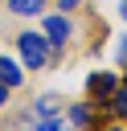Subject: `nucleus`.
Listing matches in <instances>:
<instances>
[{
  "mask_svg": "<svg viewBox=\"0 0 127 131\" xmlns=\"http://www.w3.org/2000/svg\"><path fill=\"white\" fill-rule=\"evenodd\" d=\"M16 45H20V61H25L29 70H41V66L49 61V37H45V33H20Z\"/></svg>",
  "mask_w": 127,
  "mask_h": 131,
  "instance_id": "1",
  "label": "nucleus"
},
{
  "mask_svg": "<svg viewBox=\"0 0 127 131\" xmlns=\"http://www.w3.org/2000/svg\"><path fill=\"white\" fill-rule=\"evenodd\" d=\"M111 90H115V78H111V74H90V82H86V94H90V106L107 102V98H111Z\"/></svg>",
  "mask_w": 127,
  "mask_h": 131,
  "instance_id": "2",
  "label": "nucleus"
},
{
  "mask_svg": "<svg viewBox=\"0 0 127 131\" xmlns=\"http://www.w3.org/2000/svg\"><path fill=\"white\" fill-rule=\"evenodd\" d=\"M66 123H74V127H94V123H98V111H90V102H74V106L66 111Z\"/></svg>",
  "mask_w": 127,
  "mask_h": 131,
  "instance_id": "3",
  "label": "nucleus"
},
{
  "mask_svg": "<svg viewBox=\"0 0 127 131\" xmlns=\"http://www.w3.org/2000/svg\"><path fill=\"white\" fill-rule=\"evenodd\" d=\"M45 37L61 49V45L70 41V20H66V16H49V20H45Z\"/></svg>",
  "mask_w": 127,
  "mask_h": 131,
  "instance_id": "4",
  "label": "nucleus"
},
{
  "mask_svg": "<svg viewBox=\"0 0 127 131\" xmlns=\"http://www.w3.org/2000/svg\"><path fill=\"white\" fill-rule=\"evenodd\" d=\"M107 106H111V115H115V119H127V86H115V90H111V98H107Z\"/></svg>",
  "mask_w": 127,
  "mask_h": 131,
  "instance_id": "5",
  "label": "nucleus"
},
{
  "mask_svg": "<svg viewBox=\"0 0 127 131\" xmlns=\"http://www.w3.org/2000/svg\"><path fill=\"white\" fill-rule=\"evenodd\" d=\"M0 82L4 86H20V66L8 61V57H0Z\"/></svg>",
  "mask_w": 127,
  "mask_h": 131,
  "instance_id": "6",
  "label": "nucleus"
},
{
  "mask_svg": "<svg viewBox=\"0 0 127 131\" xmlns=\"http://www.w3.org/2000/svg\"><path fill=\"white\" fill-rule=\"evenodd\" d=\"M8 8H12L16 16H37V12L45 8V0H8Z\"/></svg>",
  "mask_w": 127,
  "mask_h": 131,
  "instance_id": "7",
  "label": "nucleus"
},
{
  "mask_svg": "<svg viewBox=\"0 0 127 131\" xmlns=\"http://www.w3.org/2000/svg\"><path fill=\"white\" fill-rule=\"evenodd\" d=\"M61 106H66V102H61L57 94H45V98L37 102V115H53V111H61Z\"/></svg>",
  "mask_w": 127,
  "mask_h": 131,
  "instance_id": "8",
  "label": "nucleus"
},
{
  "mask_svg": "<svg viewBox=\"0 0 127 131\" xmlns=\"http://www.w3.org/2000/svg\"><path fill=\"white\" fill-rule=\"evenodd\" d=\"M119 66H127V37H123V45H119Z\"/></svg>",
  "mask_w": 127,
  "mask_h": 131,
  "instance_id": "9",
  "label": "nucleus"
},
{
  "mask_svg": "<svg viewBox=\"0 0 127 131\" xmlns=\"http://www.w3.org/2000/svg\"><path fill=\"white\" fill-rule=\"evenodd\" d=\"M4 102H8V86L0 82V106H4Z\"/></svg>",
  "mask_w": 127,
  "mask_h": 131,
  "instance_id": "10",
  "label": "nucleus"
},
{
  "mask_svg": "<svg viewBox=\"0 0 127 131\" xmlns=\"http://www.w3.org/2000/svg\"><path fill=\"white\" fill-rule=\"evenodd\" d=\"M61 8H78V0H61Z\"/></svg>",
  "mask_w": 127,
  "mask_h": 131,
  "instance_id": "11",
  "label": "nucleus"
},
{
  "mask_svg": "<svg viewBox=\"0 0 127 131\" xmlns=\"http://www.w3.org/2000/svg\"><path fill=\"white\" fill-rule=\"evenodd\" d=\"M119 12H123V20H127V0H123V4H119Z\"/></svg>",
  "mask_w": 127,
  "mask_h": 131,
  "instance_id": "12",
  "label": "nucleus"
}]
</instances>
